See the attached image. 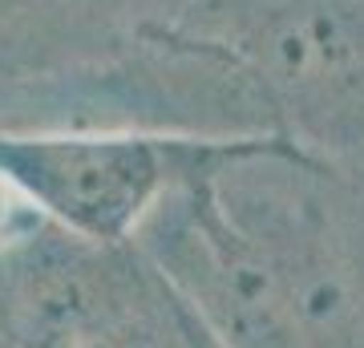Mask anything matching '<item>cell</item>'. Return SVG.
<instances>
[{
    "label": "cell",
    "mask_w": 364,
    "mask_h": 348,
    "mask_svg": "<svg viewBox=\"0 0 364 348\" xmlns=\"http://www.w3.org/2000/svg\"><path fill=\"white\" fill-rule=\"evenodd\" d=\"M65 348H191V344H186L178 304L158 280V288L142 304H134L130 312L114 316L109 324L69 340Z\"/></svg>",
    "instance_id": "cell-4"
},
{
    "label": "cell",
    "mask_w": 364,
    "mask_h": 348,
    "mask_svg": "<svg viewBox=\"0 0 364 348\" xmlns=\"http://www.w3.org/2000/svg\"><path fill=\"white\" fill-rule=\"evenodd\" d=\"M130 243L219 348H364V191L287 134L198 138Z\"/></svg>",
    "instance_id": "cell-1"
},
{
    "label": "cell",
    "mask_w": 364,
    "mask_h": 348,
    "mask_svg": "<svg viewBox=\"0 0 364 348\" xmlns=\"http://www.w3.org/2000/svg\"><path fill=\"white\" fill-rule=\"evenodd\" d=\"M174 304H178V300H174ZM178 312H182V328H186V344H191V348H219L215 340H210L207 328H203V324H198L191 312L182 308V304H178Z\"/></svg>",
    "instance_id": "cell-6"
},
{
    "label": "cell",
    "mask_w": 364,
    "mask_h": 348,
    "mask_svg": "<svg viewBox=\"0 0 364 348\" xmlns=\"http://www.w3.org/2000/svg\"><path fill=\"white\" fill-rule=\"evenodd\" d=\"M198 138L117 126L0 130V174L69 235L130 243Z\"/></svg>",
    "instance_id": "cell-3"
},
{
    "label": "cell",
    "mask_w": 364,
    "mask_h": 348,
    "mask_svg": "<svg viewBox=\"0 0 364 348\" xmlns=\"http://www.w3.org/2000/svg\"><path fill=\"white\" fill-rule=\"evenodd\" d=\"M162 37L207 53L296 117L291 142L364 134V0H198Z\"/></svg>",
    "instance_id": "cell-2"
},
{
    "label": "cell",
    "mask_w": 364,
    "mask_h": 348,
    "mask_svg": "<svg viewBox=\"0 0 364 348\" xmlns=\"http://www.w3.org/2000/svg\"><path fill=\"white\" fill-rule=\"evenodd\" d=\"M45 223L49 219H45L37 206L28 203L25 194L0 174V255H9L13 247H21L25 239H33Z\"/></svg>",
    "instance_id": "cell-5"
}]
</instances>
